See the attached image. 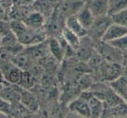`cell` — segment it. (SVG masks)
I'll return each instance as SVG.
<instances>
[{"label":"cell","instance_id":"25","mask_svg":"<svg viewBox=\"0 0 127 118\" xmlns=\"http://www.w3.org/2000/svg\"><path fill=\"white\" fill-rule=\"evenodd\" d=\"M123 55H124V58L125 59H127V50L123 52Z\"/></svg>","mask_w":127,"mask_h":118},{"label":"cell","instance_id":"17","mask_svg":"<svg viewBox=\"0 0 127 118\" xmlns=\"http://www.w3.org/2000/svg\"><path fill=\"white\" fill-rule=\"evenodd\" d=\"M109 84L127 103V76L122 75L116 80Z\"/></svg>","mask_w":127,"mask_h":118},{"label":"cell","instance_id":"29","mask_svg":"<svg viewBox=\"0 0 127 118\" xmlns=\"http://www.w3.org/2000/svg\"><path fill=\"white\" fill-rule=\"evenodd\" d=\"M84 1H85V0H84Z\"/></svg>","mask_w":127,"mask_h":118},{"label":"cell","instance_id":"8","mask_svg":"<svg viewBox=\"0 0 127 118\" xmlns=\"http://www.w3.org/2000/svg\"><path fill=\"white\" fill-rule=\"evenodd\" d=\"M95 50L94 41L89 36L81 38L80 43L75 50V58L79 62H87Z\"/></svg>","mask_w":127,"mask_h":118},{"label":"cell","instance_id":"13","mask_svg":"<svg viewBox=\"0 0 127 118\" xmlns=\"http://www.w3.org/2000/svg\"><path fill=\"white\" fill-rule=\"evenodd\" d=\"M127 34V28L112 22L105 32L101 40L104 42H110Z\"/></svg>","mask_w":127,"mask_h":118},{"label":"cell","instance_id":"30","mask_svg":"<svg viewBox=\"0 0 127 118\" xmlns=\"http://www.w3.org/2000/svg\"><path fill=\"white\" fill-rule=\"evenodd\" d=\"M85 1H86V0H85Z\"/></svg>","mask_w":127,"mask_h":118},{"label":"cell","instance_id":"11","mask_svg":"<svg viewBox=\"0 0 127 118\" xmlns=\"http://www.w3.org/2000/svg\"><path fill=\"white\" fill-rule=\"evenodd\" d=\"M85 2L95 17L108 15L109 0H86Z\"/></svg>","mask_w":127,"mask_h":118},{"label":"cell","instance_id":"23","mask_svg":"<svg viewBox=\"0 0 127 118\" xmlns=\"http://www.w3.org/2000/svg\"><path fill=\"white\" fill-rule=\"evenodd\" d=\"M6 18V11L4 10V8L0 5V21H5Z\"/></svg>","mask_w":127,"mask_h":118},{"label":"cell","instance_id":"5","mask_svg":"<svg viewBox=\"0 0 127 118\" xmlns=\"http://www.w3.org/2000/svg\"><path fill=\"white\" fill-rule=\"evenodd\" d=\"M112 22L110 15L95 17L93 24L88 29L87 36H89L93 41L101 40L105 32Z\"/></svg>","mask_w":127,"mask_h":118},{"label":"cell","instance_id":"7","mask_svg":"<svg viewBox=\"0 0 127 118\" xmlns=\"http://www.w3.org/2000/svg\"><path fill=\"white\" fill-rule=\"evenodd\" d=\"M85 4L84 0H58L55 9L64 18L75 15Z\"/></svg>","mask_w":127,"mask_h":118},{"label":"cell","instance_id":"12","mask_svg":"<svg viewBox=\"0 0 127 118\" xmlns=\"http://www.w3.org/2000/svg\"><path fill=\"white\" fill-rule=\"evenodd\" d=\"M22 21L29 28L34 29H40L43 28L46 17L41 13L35 10H32L28 13V14L25 17V18Z\"/></svg>","mask_w":127,"mask_h":118},{"label":"cell","instance_id":"9","mask_svg":"<svg viewBox=\"0 0 127 118\" xmlns=\"http://www.w3.org/2000/svg\"><path fill=\"white\" fill-rule=\"evenodd\" d=\"M82 92L87 99V102L91 113V117H101L104 110L103 102L94 95L90 91H82Z\"/></svg>","mask_w":127,"mask_h":118},{"label":"cell","instance_id":"28","mask_svg":"<svg viewBox=\"0 0 127 118\" xmlns=\"http://www.w3.org/2000/svg\"><path fill=\"white\" fill-rule=\"evenodd\" d=\"M35 1H36V0H34V2H35Z\"/></svg>","mask_w":127,"mask_h":118},{"label":"cell","instance_id":"4","mask_svg":"<svg viewBox=\"0 0 127 118\" xmlns=\"http://www.w3.org/2000/svg\"><path fill=\"white\" fill-rule=\"evenodd\" d=\"M65 18L55 9L53 13L46 18L43 26V30L47 35V37L59 36L65 27Z\"/></svg>","mask_w":127,"mask_h":118},{"label":"cell","instance_id":"14","mask_svg":"<svg viewBox=\"0 0 127 118\" xmlns=\"http://www.w3.org/2000/svg\"><path fill=\"white\" fill-rule=\"evenodd\" d=\"M65 27L67 28L71 32L75 33L77 36L82 38L87 36L88 31L82 26V24L79 22L75 15H71L67 17L65 20Z\"/></svg>","mask_w":127,"mask_h":118},{"label":"cell","instance_id":"6","mask_svg":"<svg viewBox=\"0 0 127 118\" xmlns=\"http://www.w3.org/2000/svg\"><path fill=\"white\" fill-rule=\"evenodd\" d=\"M68 110L69 113L81 117H91V113L85 94L81 91L77 97L68 102Z\"/></svg>","mask_w":127,"mask_h":118},{"label":"cell","instance_id":"1","mask_svg":"<svg viewBox=\"0 0 127 118\" xmlns=\"http://www.w3.org/2000/svg\"><path fill=\"white\" fill-rule=\"evenodd\" d=\"M9 25L17 41L24 47L40 44L46 41L47 39L43 28H31L28 27L21 20L12 19L9 21Z\"/></svg>","mask_w":127,"mask_h":118},{"label":"cell","instance_id":"16","mask_svg":"<svg viewBox=\"0 0 127 118\" xmlns=\"http://www.w3.org/2000/svg\"><path fill=\"white\" fill-rule=\"evenodd\" d=\"M28 91L29 90L22 88L19 102L21 103V105H22L25 108L27 109L30 113L35 112L38 110V102L36 101V98H35L32 94H30Z\"/></svg>","mask_w":127,"mask_h":118},{"label":"cell","instance_id":"24","mask_svg":"<svg viewBox=\"0 0 127 118\" xmlns=\"http://www.w3.org/2000/svg\"><path fill=\"white\" fill-rule=\"evenodd\" d=\"M125 66V68L126 69H127V59H125V61H124V62H123V64H122Z\"/></svg>","mask_w":127,"mask_h":118},{"label":"cell","instance_id":"22","mask_svg":"<svg viewBox=\"0 0 127 118\" xmlns=\"http://www.w3.org/2000/svg\"><path fill=\"white\" fill-rule=\"evenodd\" d=\"M12 103L6 101V99L0 97V113L6 115L7 117L11 115Z\"/></svg>","mask_w":127,"mask_h":118},{"label":"cell","instance_id":"26","mask_svg":"<svg viewBox=\"0 0 127 118\" xmlns=\"http://www.w3.org/2000/svg\"><path fill=\"white\" fill-rule=\"evenodd\" d=\"M2 117H8L5 114H3V113H0V118H2Z\"/></svg>","mask_w":127,"mask_h":118},{"label":"cell","instance_id":"19","mask_svg":"<svg viewBox=\"0 0 127 118\" xmlns=\"http://www.w3.org/2000/svg\"><path fill=\"white\" fill-rule=\"evenodd\" d=\"M125 9H127V0H109L108 15L111 16Z\"/></svg>","mask_w":127,"mask_h":118},{"label":"cell","instance_id":"27","mask_svg":"<svg viewBox=\"0 0 127 118\" xmlns=\"http://www.w3.org/2000/svg\"><path fill=\"white\" fill-rule=\"evenodd\" d=\"M2 47V36H1V34H0V47Z\"/></svg>","mask_w":127,"mask_h":118},{"label":"cell","instance_id":"2","mask_svg":"<svg viewBox=\"0 0 127 118\" xmlns=\"http://www.w3.org/2000/svg\"><path fill=\"white\" fill-rule=\"evenodd\" d=\"M125 66L120 63L105 62L99 69L91 72L95 82L111 83L124 74Z\"/></svg>","mask_w":127,"mask_h":118},{"label":"cell","instance_id":"15","mask_svg":"<svg viewBox=\"0 0 127 118\" xmlns=\"http://www.w3.org/2000/svg\"><path fill=\"white\" fill-rule=\"evenodd\" d=\"M75 16L77 18V20L79 21V22L82 24L83 27L87 29V31L95 18L93 16V14L91 13V11L89 10V9L86 6L85 2L83 6L77 12Z\"/></svg>","mask_w":127,"mask_h":118},{"label":"cell","instance_id":"18","mask_svg":"<svg viewBox=\"0 0 127 118\" xmlns=\"http://www.w3.org/2000/svg\"><path fill=\"white\" fill-rule=\"evenodd\" d=\"M60 36L64 39V41L66 43L69 47H72L74 50L77 49L80 43L81 38L79 36H77L75 33L71 32L70 30H69L67 28L64 27Z\"/></svg>","mask_w":127,"mask_h":118},{"label":"cell","instance_id":"10","mask_svg":"<svg viewBox=\"0 0 127 118\" xmlns=\"http://www.w3.org/2000/svg\"><path fill=\"white\" fill-rule=\"evenodd\" d=\"M0 69H1L2 76L6 83L19 85L22 70H21L18 67H17L12 62L3 65L2 67L0 68Z\"/></svg>","mask_w":127,"mask_h":118},{"label":"cell","instance_id":"3","mask_svg":"<svg viewBox=\"0 0 127 118\" xmlns=\"http://www.w3.org/2000/svg\"><path fill=\"white\" fill-rule=\"evenodd\" d=\"M94 47L95 50L106 62L123 64L125 61L123 52L114 47L107 42L103 40L94 41Z\"/></svg>","mask_w":127,"mask_h":118},{"label":"cell","instance_id":"21","mask_svg":"<svg viewBox=\"0 0 127 118\" xmlns=\"http://www.w3.org/2000/svg\"><path fill=\"white\" fill-rule=\"evenodd\" d=\"M107 43H110L114 47L117 48L118 50H121L122 52H124L127 50V34Z\"/></svg>","mask_w":127,"mask_h":118},{"label":"cell","instance_id":"20","mask_svg":"<svg viewBox=\"0 0 127 118\" xmlns=\"http://www.w3.org/2000/svg\"><path fill=\"white\" fill-rule=\"evenodd\" d=\"M111 17L114 23L127 28V9L111 15Z\"/></svg>","mask_w":127,"mask_h":118}]
</instances>
